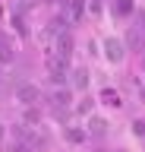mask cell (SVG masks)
Returning a JSON list of instances; mask_svg holds the SVG:
<instances>
[{"mask_svg": "<svg viewBox=\"0 0 145 152\" xmlns=\"http://www.w3.org/2000/svg\"><path fill=\"white\" fill-rule=\"evenodd\" d=\"M48 70H50V76H54L57 83H63V76H66V70H69V57L48 54Z\"/></svg>", "mask_w": 145, "mask_h": 152, "instance_id": "obj_1", "label": "cell"}, {"mask_svg": "<svg viewBox=\"0 0 145 152\" xmlns=\"http://www.w3.org/2000/svg\"><path fill=\"white\" fill-rule=\"evenodd\" d=\"M13 133H16V140H19V142H25V146H32V149H38L41 142H44V136H41V133H35V130H29L25 124H19Z\"/></svg>", "mask_w": 145, "mask_h": 152, "instance_id": "obj_2", "label": "cell"}, {"mask_svg": "<svg viewBox=\"0 0 145 152\" xmlns=\"http://www.w3.org/2000/svg\"><path fill=\"white\" fill-rule=\"evenodd\" d=\"M129 45L145 48V16H142V22H139V26H133V28H129Z\"/></svg>", "mask_w": 145, "mask_h": 152, "instance_id": "obj_3", "label": "cell"}, {"mask_svg": "<svg viewBox=\"0 0 145 152\" xmlns=\"http://www.w3.org/2000/svg\"><path fill=\"white\" fill-rule=\"evenodd\" d=\"M50 104H54L57 111H63V108L69 104V92L66 89H54V92H50Z\"/></svg>", "mask_w": 145, "mask_h": 152, "instance_id": "obj_4", "label": "cell"}, {"mask_svg": "<svg viewBox=\"0 0 145 152\" xmlns=\"http://www.w3.org/2000/svg\"><path fill=\"white\" fill-rule=\"evenodd\" d=\"M19 98L25 104H35V102H41V92L35 89V86H22V89H19Z\"/></svg>", "mask_w": 145, "mask_h": 152, "instance_id": "obj_5", "label": "cell"}, {"mask_svg": "<svg viewBox=\"0 0 145 152\" xmlns=\"http://www.w3.org/2000/svg\"><path fill=\"white\" fill-rule=\"evenodd\" d=\"M107 57H110V60H120V57H123V45H120V41H107Z\"/></svg>", "mask_w": 145, "mask_h": 152, "instance_id": "obj_6", "label": "cell"}, {"mask_svg": "<svg viewBox=\"0 0 145 152\" xmlns=\"http://www.w3.org/2000/svg\"><path fill=\"white\" fill-rule=\"evenodd\" d=\"M79 16H82V0H69V19L76 22Z\"/></svg>", "mask_w": 145, "mask_h": 152, "instance_id": "obj_7", "label": "cell"}, {"mask_svg": "<svg viewBox=\"0 0 145 152\" xmlns=\"http://www.w3.org/2000/svg\"><path fill=\"white\" fill-rule=\"evenodd\" d=\"M117 13H120V16H126V13H129V10H133V0H120V3H117Z\"/></svg>", "mask_w": 145, "mask_h": 152, "instance_id": "obj_8", "label": "cell"}, {"mask_svg": "<svg viewBox=\"0 0 145 152\" xmlns=\"http://www.w3.org/2000/svg\"><path fill=\"white\" fill-rule=\"evenodd\" d=\"M104 98H107V104H120V98H117L114 92H104Z\"/></svg>", "mask_w": 145, "mask_h": 152, "instance_id": "obj_9", "label": "cell"}, {"mask_svg": "<svg viewBox=\"0 0 145 152\" xmlns=\"http://www.w3.org/2000/svg\"><path fill=\"white\" fill-rule=\"evenodd\" d=\"M0 136H3V130H0Z\"/></svg>", "mask_w": 145, "mask_h": 152, "instance_id": "obj_10", "label": "cell"}]
</instances>
